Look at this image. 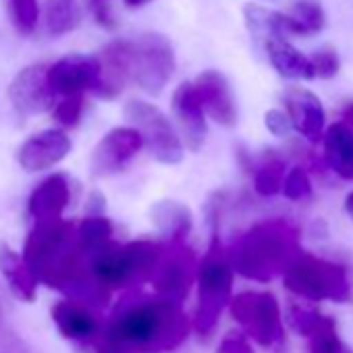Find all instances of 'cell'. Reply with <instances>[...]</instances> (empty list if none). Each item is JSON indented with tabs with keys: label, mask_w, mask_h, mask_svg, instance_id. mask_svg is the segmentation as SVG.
I'll list each match as a JSON object with an SVG mask.
<instances>
[{
	"label": "cell",
	"mask_w": 353,
	"mask_h": 353,
	"mask_svg": "<svg viewBox=\"0 0 353 353\" xmlns=\"http://www.w3.org/2000/svg\"><path fill=\"white\" fill-rule=\"evenodd\" d=\"M23 258L40 283L67 293L85 305H104L110 293L102 289L88 270V252L77 237V223L46 221L30 231Z\"/></svg>",
	"instance_id": "1"
},
{
	"label": "cell",
	"mask_w": 353,
	"mask_h": 353,
	"mask_svg": "<svg viewBox=\"0 0 353 353\" xmlns=\"http://www.w3.org/2000/svg\"><path fill=\"white\" fill-rule=\"evenodd\" d=\"M190 328L181 303L160 295H131L112 312L104 339L114 353H162L179 347Z\"/></svg>",
	"instance_id": "2"
},
{
	"label": "cell",
	"mask_w": 353,
	"mask_h": 353,
	"mask_svg": "<svg viewBox=\"0 0 353 353\" xmlns=\"http://www.w3.org/2000/svg\"><path fill=\"white\" fill-rule=\"evenodd\" d=\"M301 252L299 231L285 219H270L248 229L229 256L235 272L250 281L268 283L285 274Z\"/></svg>",
	"instance_id": "3"
},
{
	"label": "cell",
	"mask_w": 353,
	"mask_h": 353,
	"mask_svg": "<svg viewBox=\"0 0 353 353\" xmlns=\"http://www.w3.org/2000/svg\"><path fill=\"white\" fill-rule=\"evenodd\" d=\"M164 252V243L139 239L131 243L108 241L88 252L90 276L108 293L148 283Z\"/></svg>",
	"instance_id": "4"
},
{
	"label": "cell",
	"mask_w": 353,
	"mask_h": 353,
	"mask_svg": "<svg viewBox=\"0 0 353 353\" xmlns=\"http://www.w3.org/2000/svg\"><path fill=\"white\" fill-rule=\"evenodd\" d=\"M235 268L229 252L223 248L219 239V231H214L208 252L204 254L198 270V305L194 314V328L200 336L208 339L223 314V310L231 303Z\"/></svg>",
	"instance_id": "5"
},
{
	"label": "cell",
	"mask_w": 353,
	"mask_h": 353,
	"mask_svg": "<svg viewBox=\"0 0 353 353\" xmlns=\"http://www.w3.org/2000/svg\"><path fill=\"white\" fill-rule=\"evenodd\" d=\"M285 289L305 301L330 299L345 303L351 297V283L347 268L324 258L301 252L283 274Z\"/></svg>",
	"instance_id": "6"
},
{
	"label": "cell",
	"mask_w": 353,
	"mask_h": 353,
	"mask_svg": "<svg viewBox=\"0 0 353 353\" xmlns=\"http://www.w3.org/2000/svg\"><path fill=\"white\" fill-rule=\"evenodd\" d=\"M231 316L258 345L270 349L283 343V318L276 297L268 291H241L229 303Z\"/></svg>",
	"instance_id": "7"
},
{
	"label": "cell",
	"mask_w": 353,
	"mask_h": 353,
	"mask_svg": "<svg viewBox=\"0 0 353 353\" xmlns=\"http://www.w3.org/2000/svg\"><path fill=\"white\" fill-rule=\"evenodd\" d=\"M133 83L145 94L158 96L176 69V57L170 40L156 32H145L131 40Z\"/></svg>",
	"instance_id": "8"
},
{
	"label": "cell",
	"mask_w": 353,
	"mask_h": 353,
	"mask_svg": "<svg viewBox=\"0 0 353 353\" xmlns=\"http://www.w3.org/2000/svg\"><path fill=\"white\" fill-rule=\"evenodd\" d=\"M123 112L127 121L141 133L143 145L158 162L179 164L183 160V139L176 135L174 127L158 106L145 100H129Z\"/></svg>",
	"instance_id": "9"
},
{
	"label": "cell",
	"mask_w": 353,
	"mask_h": 353,
	"mask_svg": "<svg viewBox=\"0 0 353 353\" xmlns=\"http://www.w3.org/2000/svg\"><path fill=\"white\" fill-rule=\"evenodd\" d=\"M198 256L185 241H166L150 283L154 285L156 295L181 303L198 281Z\"/></svg>",
	"instance_id": "10"
},
{
	"label": "cell",
	"mask_w": 353,
	"mask_h": 353,
	"mask_svg": "<svg viewBox=\"0 0 353 353\" xmlns=\"http://www.w3.org/2000/svg\"><path fill=\"white\" fill-rule=\"evenodd\" d=\"M54 90L48 79L46 65H30L21 69L9 85V100L23 117H36L54 108Z\"/></svg>",
	"instance_id": "11"
},
{
	"label": "cell",
	"mask_w": 353,
	"mask_h": 353,
	"mask_svg": "<svg viewBox=\"0 0 353 353\" xmlns=\"http://www.w3.org/2000/svg\"><path fill=\"white\" fill-rule=\"evenodd\" d=\"M141 148H143V137L135 127L110 129L92 152V160H90L92 174L110 176L123 170Z\"/></svg>",
	"instance_id": "12"
},
{
	"label": "cell",
	"mask_w": 353,
	"mask_h": 353,
	"mask_svg": "<svg viewBox=\"0 0 353 353\" xmlns=\"http://www.w3.org/2000/svg\"><path fill=\"white\" fill-rule=\"evenodd\" d=\"M100 77L98 57L90 54H67L48 67V79L57 96L71 98L94 92Z\"/></svg>",
	"instance_id": "13"
},
{
	"label": "cell",
	"mask_w": 353,
	"mask_h": 353,
	"mask_svg": "<svg viewBox=\"0 0 353 353\" xmlns=\"http://www.w3.org/2000/svg\"><path fill=\"white\" fill-rule=\"evenodd\" d=\"M100 63V77L94 94L102 100H114L123 94L133 73V59H131V40H114L108 42L98 52Z\"/></svg>",
	"instance_id": "14"
},
{
	"label": "cell",
	"mask_w": 353,
	"mask_h": 353,
	"mask_svg": "<svg viewBox=\"0 0 353 353\" xmlns=\"http://www.w3.org/2000/svg\"><path fill=\"white\" fill-rule=\"evenodd\" d=\"M172 114L176 119V125H179L185 148L198 152L206 141L208 125L204 106L194 83L185 81L172 92Z\"/></svg>",
	"instance_id": "15"
},
{
	"label": "cell",
	"mask_w": 353,
	"mask_h": 353,
	"mask_svg": "<svg viewBox=\"0 0 353 353\" xmlns=\"http://www.w3.org/2000/svg\"><path fill=\"white\" fill-rule=\"evenodd\" d=\"M71 152V139L63 129H46L26 139L17 152V162L28 172L52 168Z\"/></svg>",
	"instance_id": "16"
},
{
	"label": "cell",
	"mask_w": 353,
	"mask_h": 353,
	"mask_svg": "<svg viewBox=\"0 0 353 353\" xmlns=\"http://www.w3.org/2000/svg\"><path fill=\"white\" fill-rule=\"evenodd\" d=\"M285 112L289 114L293 129L303 135L307 141L316 143L324 139V125H326V112L320 102V98L305 90V88H289L283 96Z\"/></svg>",
	"instance_id": "17"
},
{
	"label": "cell",
	"mask_w": 353,
	"mask_h": 353,
	"mask_svg": "<svg viewBox=\"0 0 353 353\" xmlns=\"http://www.w3.org/2000/svg\"><path fill=\"white\" fill-rule=\"evenodd\" d=\"M204 112L219 123L221 127H235L237 123V104L231 92L227 77L221 71H204L194 81Z\"/></svg>",
	"instance_id": "18"
},
{
	"label": "cell",
	"mask_w": 353,
	"mask_h": 353,
	"mask_svg": "<svg viewBox=\"0 0 353 353\" xmlns=\"http://www.w3.org/2000/svg\"><path fill=\"white\" fill-rule=\"evenodd\" d=\"M52 320L59 328V332L77 343H92L100 334V320L94 314L92 305H85L75 299H63L57 301L50 310Z\"/></svg>",
	"instance_id": "19"
},
{
	"label": "cell",
	"mask_w": 353,
	"mask_h": 353,
	"mask_svg": "<svg viewBox=\"0 0 353 353\" xmlns=\"http://www.w3.org/2000/svg\"><path fill=\"white\" fill-rule=\"evenodd\" d=\"M71 202V185L67 174H50L32 192L28 200V212L36 223L63 219L65 208Z\"/></svg>",
	"instance_id": "20"
},
{
	"label": "cell",
	"mask_w": 353,
	"mask_h": 353,
	"mask_svg": "<svg viewBox=\"0 0 353 353\" xmlns=\"http://www.w3.org/2000/svg\"><path fill=\"white\" fill-rule=\"evenodd\" d=\"M262 46L266 50V57H268L272 69L281 77L293 79V81H310V79H316L314 67H312V59L305 57L301 50H297L287 38L272 36V38L264 40Z\"/></svg>",
	"instance_id": "21"
},
{
	"label": "cell",
	"mask_w": 353,
	"mask_h": 353,
	"mask_svg": "<svg viewBox=\"0 0 353 353\" xmlns=\"http://www.w3.org/2000/svg\"><path fill=\"white\" fill-rule=\"evenodd\" d=\"M0 274H3L11 291L21 301H28V303L36 301L38 285H40L38 276L34 274L28 260L5 241H0Z\"/></svg>",
	"instance_id": "22"
},
{
	"label": "cell",
	"mask_w": 353,
	"mask_h": 353,
	"mask_svg": "<svg viewBox=\"0 0 353 353\" xmlns=\"http://www.w3.org/2000/svg\"><path fill=\"white\" fill-rule=\"evenodd\" d=\"M324 156L328 166L345 181L353 179V129L343 121L334 123L324 133Z\"/></svg>",
	"instance_id": "23"
},
{
	"label": "cell",
	"mask_w": 353,
	"mask_h": 353,
	"mask_svg": "<svg viewBox=\"0 0 353 353\" xmlns=\"http://www.w3.org/2000/svg\"><path fill=\"white\" fill-rule=\"evenodd\" d=\"M281 26L285 38L289 36H316L326 26L324 7L318 0H297L295 5L289 7V11L281 13Z\"/></svg>",
	"instance_id": "24"
},
{
	"label": "cell",
	"mask_w": 353,
	"mask_h": 353,
	"mask_svg": "<svg viewBox=\"0 0 353 353\" xmlns=\"http://www.w3.org/2000/svg\"><path fill=\"white\" fill-rule=\"evenodd\" d=\"M152 223L156 225V229L168 239V241H185L192 225H194V216L192 210L174 200H162L156 202L150 210Z\"/></svg>",
	"instance_id": "25"
},
{
	"label": "cell",
	"mask_w": 353,
	"mask_h": 353,
	"mask_svg": "<svg viewBox=\"0 0 353 353\" xmlns=\"http://www.w3.org/2000/svg\"><path fill=\"white\" fill-rule=\"evenodd\" d=\"M81 21L79 0H46L44 5V30L50 38L71 34Z\"/></svg>",
	"instance_id": "26"
},
{
	"label": "cell",
	"mask_w": 353,
	"mask_h": 353,
	"mask_svg": "<svg viewBox=\"0 0 353 353\" xmlns=\"http://www.w3.org/2000/svg\"><path fill=\"white\" fill-rule=\"evenodd\" d=\"M285 162L281 158H270L254 174V190L262 198H270L283 192L285 183Z\"/></svg>",
	"instance_id": "27"
},
{
	"label": "cell",
	"mask_w": 353,
	"mask_h": 353,
	"mask_svg": "<svg viewBox=\"0 0 353 353\" xmlns=\"http://www.w3.org/2000/svg\"><path fill=\"white\" fill-rule=\"evenodd\" d=\"M114 227L106 216H85L77 223V237L85 252H92L108 241H112Z\"/></svg>",
	"instance_id": "28"
},
{
	"label": "cell",
	"mask_w": 353,
	"mask_h": 353,
	"mask_svg": "<svg viewBox=\"0 0 353 353\" xmlns=\"http://www.w3.org/2000/svg\"><path fill=\"white\" fill-rule=\"evenodd\" d=\"M285 318H287V324L293 332L310 339L318 330L324 316L314 305H310L307 301H289Z\"/></svg>",
	"instance_id": "29"
},
{
	"label": "cell",
	"mask_w": 353,
	"mask_h": 353,
	"mask_svg": "<svg viewBox=\"0 0 353 353\" xmlns=\"http://www.w3.org/2000/svg\"><path fill=\"white\" fill-rule=\"evenodd\" d=\"M310 353H353V351L339 339L336 322L324 316L318 330L310 336Z\"/></svg>",
	"instance_id": "30"
},
{
	"label": "cell",
	"mask_w": 353,
	"mask_h": 353,
	"mask_svg": "<svg viewBox=\"0 0 353 353\" xmlns=\"http://www.w3.org/2000/svg\"><path fill=\"white\" fill-rule=\"evenodd\" d=\"M7 3H9V13H11L15 30L21 36L34 34L38 28V19H40L38 0H7Z\"/></svg>",
	"instance_id": "31"
},
{
	"label": "cell",
	"mask_w": 353,
	"mask_h": 353,
	"mask_svg": "<svg viewBox=\"0 0 353 353\" xmlns=\"http://www.w3.org/2000/svg\"><path fill=\"white\" fill-rule=\"evenodd\" d=\"M283 196L291 202H301L312 196V181L301 166L289 168L283 183Z\"/></svg>",
	"instance_id": "32"
},
{
	"label": "cell",
	"mask_w": 353,
	"mask_h": 353,
	"mask_svg": "<svg viewBox=\"0 0 353 353\" xmlns=\"http://www.w3.org/2000/svg\"><path fill=\"white\" fill-rule=\"evenodd\" d=\"M83 114V96H71V98H63L61 102H57V106L52 108V119L65 127V129H73L79 125Z\"/></svg>",
	"instance_id": "33"
},
{
	"label": "cell",
	"mask_w": 353,
	"mask_h": 353,
	"mask_svg": "<svg viewBox=\"0 0 353 353\" xmlns=\"http://www.w3.org/2000/svg\"><path fill=\"white\" fill-rule=\"evenodd\" d=\"M310 59H312L316 79H332L339 73L341 63H339V54L332 48H322V50L314 52Z\"/></svg>",
	"instance_id": "34"
},
{
	"label": "cell",
	"mask_w": 353,
	"mask_h": 353,
	"mask_svg": "<svg viewBox=\"0 0 353 353\" xmlns=\"http://www.w3.org/2000/svg\"><path fill=\"white\" fill-rule=\"evenodd\" d=\"M216 353H254V349L250 345V336L243 330H229L221 339Z\"/></svg>",
	"instance_id": "35"
},
{
	"label": "cell",
	"mask_w": 353,
	"mask_h": 353,
	"mask_svg": "<svg viewBox=\"0 0 353 353\" xmlns=\"http://www.w3.org/2000/svg\"><path fill=\"white\" fill-rule=\"evenodd\" d=\"M88 7H90L94 21L102 30H114L117 28V17H114L110 0H88Z\"/></svg>",
	"instance_id": "36"
},
{
	"label": "cell",
	"mask_w": 353,
	"mask_h": 353,
	"mask_svg": "<svg viewBox=\"0 0 353 353\" xmlns=\"http://www.w3.org/2000/svg\"><path fill=\"white\" fill-rule=\"evenodd\" d=\"M264 125L274 137H287L293 131V123H291L289 114L283 110H276V108H272L264 114Z\"/></svg>",
	"instance_id": "37"
},
{
	"label": "cell",
	"mask_w": 353,
	"mask_h": 353,
	"mask_svg": "<svg viewBox=\"0 0 353 353\" xmlns=\"http://www.w3.org/2000/svg\"><path fill=\"white\" fill-rule=\"evenodd\" d=\"M0 353H30V349L15 334L0 330Z\"/></svg>",
	"instance_id": "38"
},
{
	"label": "cell",
	"mask_w": 353,
	"mask_h": 353,
	"mask_svg": "<svg viewBox=\"0 0 353 353\" xmlns=\"http://www.w3.org/2000/svg\"><path fill=\"white\" fill-rule=\"evenodd\" d=\"M104 196L100 192H92L90 198H88V204H85V216H104Z\"/></svg>",
	"instance_id": "39"
},
{
	"label": "cell",
	"mask_w": 353,
	"mask_h": 353,
	"mask_svg": "<svg viewBox=\"0 0 353 353\" xmlns=\"http://www.w3.org/2000/svg\"><path fill=\"white\" fill-rule=\"evenodd\" d=\"M343 123H345L347 127L353 129V104H349V106L343 110Z\"/></svg>",
	"instance_id": "40"
},
{
	"label": "cell",
	"mask_w": 353,
	"mask_h": 353,
	"mask_svg": "<svg viewBox=\"0 0 353 353\" xmlns=\"http://www.w3.org/2000/svg\"><path fill=\"white\" fill-rule=\"evenodd\" d=\"M345 212H347L349 219H353V192H349L347 198H345Z\"/></svg>",
	"instance_id": "41"
},
{
	"label": "cell",
	"mask_w": 353,
	"mask_h": 353,
	"mask_svg": "<svg viewBox=\"0 0 353 353\" xmlns=\"http://www.w3.org/2000/svg\"><path fill=\"white\" fill-rule=\"evenodd\" d=\"M123 3L129 7V9H139V7H143V5H148L150 0H123Z\"/></svg>",
	"instance_id": "42"
}]
</instances>
